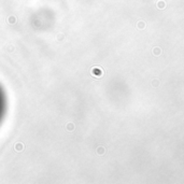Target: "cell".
Returning <instances> with one entry per match:
<instances>
[{"label": "cell", "mask_w": 184, "mask_h": 184, "mask_svg": "<svg viewBox=\"0 0 184 184\" xmlns=\"http://www.w3.org/2000/svg\"><path fill=\"white\" fill-rule=\"evenodd\" d=\"M5 109H7V98H5L4 92L2 91L1 86H0V122L3 118Z\"/></svg>", "instance_id": "1"}]
</instances>
